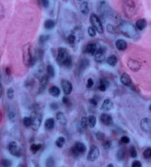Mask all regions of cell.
Segmentation results:
<instances>
[{
	"instance_id": "cell-1",
	"label": "cell",
	"mask_w": 151,
	"mask_h": 167,
	"mask_svg": "<svg viewBox=\"0 0 151 167\" xmlns=\"http://www.w3.org/2000/svg\"><path fill=\"white\" fill-rule=\"evenodd\" d=\"M116 28V31L122 33L125 37L132 38V39H137L139 38V32L137 29L131 23L122 21L119 24Z\"/></svg>"
},
{
	"instance_id": "cell-2",
	"label": "cell",
	"mask_w": 151,
	"mask_h": 167,
	"mask_svg": "<svg viewBox=\"0 0 151 167\" xmlns=\"http://www.w3.org/2000/svg\"><path fill=\"white\" fill-rule=\"evenodd\" d=\"M23 63L27 67H32L36 64L37 57H36L35 51L30 43L26 44L23 47L22 49Z\"/></svg>"
},
{
	"instance_id": "cell-3",
	"label": "cell",
	"mask_w": 151,
	"mask_h": 167,
	"mask_svg": "<svg viewBox=\"0 0 151 167\" xmlns=\"http://www.w3.org/2000/svg\"><path fill=\"white\" fill-rule=\"evenodd\" d=\"M56 61L61 66L70 68L72 66V58L66 48L60 47L57 50Z\"/></svg>"
},
{
	"instance_id": "cell-4",
	"label": "cell",
	"mask_w": 151,
	"mask_h": 167,
	"mask_svg": "<svg viewBox=\"0 0 151 167\" xmlns=\"http://www.w3.org/2000/svg\"><path fill=\"white\" fill-rule=\"evenodd\" d=\"M122 8L125 16L128 19L133 18L136 13V7L133 0H125Z\"/></svg>"
},
{
	"instance_id": "cell-5",
	"label": "cell",
	"mask_w": 151,
	"mask_h": 167,
	"mask_svg": "<svg viewBox=\"0 0 151 167\" xmlns=\"http://www.w3.org/2000/svg\"><path fill=\"white\" fill-rule=\"evenodd\" d=\"M89 20H90L91 27L96 30V32H99L100 34H103L104 32V27H103L102 22L100 18L95 13H91Z\"/></svg>"
},
{
	"instance_id": "cell-6",
	"label": "cell",
	"mask_w": 151,
	"mask_h": 167,
	"mask_svg": "<svg viewBox=\"0 0 151 167\" xmlns=\"http://www.w3.org/2000/svg\"><path fill=\"white\" fill-rule=\"evenodd\" d=\"M30 119H31V127L34 130H38L39 128L41 127L42 119H43V116L41 113L38 112V111H34L32 112L30 115Z\"/></svg>"
},
{
	"instance_id": "cell-7",
	"label": "cell",
	"mask_w": 151,
	"mask_h": 167,
	"mask_svg": "<svg viewBox=\"0 0 151 167\" xmlns=\"http://www.w3.org/2000/svg\"><path fill=\"white\" fill-rule=\"evenodd\" d=\"M86 151V147L83 142L78 141L71 148V152L74 157H79L80 155H83Z\"/></svg>"
},
{
	"instance_id": "cell-8",
	"label": "cell",
	"mask_w": 151,
	"mask_h": 167,
	"mask_svg": "<svg viewBox=\"0 0 151 167\" xmlns=\"http://www.w3.org/2000/svg\"><path fill=\"white\" fill-rule=\"evenodd\" d=\"M8 150L11 155L15 157H18V158L21 157V155L22 154V148L20 147V146H19L16 141H12L9 144Z\"/></svg>"
},
{
	"instance_id": "cell-9",
	"label": "cell",
	"mask_w": 151,
	"mask_h": 167,
	"mask_svg": "<svg viewBox=\"0 0 151 167\" xmlns=\"http://www.w3.org/2000/svg\"><path fill=\"white\" fill-rule=\"evenodd\" d=\"M100 156V149L96 145H91L87 155V160L90 162H94Z\"/></svg>"
},
{
	"instance_id": "cell-10",
	"label": "cell",
	"mask_w": 151,
	"mask_h": 167,
	"mask_svg": "<svg viewBox=\"0 0 151 167\" xmlns=\"http://www.w3.org/2000/svg\"><path fill=\"white\" fill-rule=\"evenodd\" d=\"M106 48L104 47H99L97 50L96 51L94 56V61H96L97 63H101L104 62L105 60H106Z\"/></svg>"
},
{
	"instance_id": "cell-11",
	"label": "cell",
	"mask_w": 151,
	"mask_h": 167,
	"mask_svg": "<svg viewBox=\"0 0 151 167\" xmlns=\"http://www.w3.org/2000/svg\"><path fill=\"white\" fill-rule=\"evenodd\" d=\"M127 66L132 72H139L141 68V63L135 59L129 58L127 61Z\"/></svg>"
},
{
	"instance_id": "cell-12",
	"label": "cell",
	"mask_w": 151,
	"mask_h": 167,
	"mask_svg": "<svg viewBox=\"0 0 151 167\" xmlns=\"http://www.w3.org/2000/svg\"><path fill=\"white\" fill-rule=\"evenodd\" d=\"M61 85L65 95H69L72 93V89H73V86H72V82L69 80H62L61 82Z\"/></svg>"
},
{
	"instance_id": "cell-13",
	"label": "cell",
	"mask_w": 151,
	"mask_h": 167,
	"mask_svg": "<svg viewBox=\"0 0 151 167\" xmlns=\"http://www.w3.org/2000/svg\"><path fill=\"white\" fill-rule=\"evenodd\" d=\"M140 127L143 131L147 133L151 132V119L150 118H144L141 120Z\"/></svg>"
},
{
	"instance_id": "cell-14",
	"label": "cell",
	"mask_w": 151,
	"mask_h": 167,
	"mask_svg": "<svg viewBox=\"0 0 151 167\" xmlns=\"http://www.w3.org/2000/svg\"><path fill=\"white\" fill-rule=\"evenodd\" d=\"M120 82L124 86H127V87H131L133 85V82H132L131 77L128 73H123L120 77Z\"/></svg>"
},
{
	"instance_id": "cell-15",
	"label": "cell",
	"mask_w": 151,
	"mask_h": 167,
	"mask_svg": "<svg viewBox=\"0 0 151 167\" xmlns=\"http://www.w3.org/2000/svg\"><path fill=\"white\" fill-rule=\"evenodd\" d=\"M49 79V77L47 74H44V75H43L41 77V79H40V85H39V91L40 94L42 93V92L44 91L46 87H47V85H48Z\"/></svg>"
},
{
	"instance_id": "cell-16",
	"label": "cell",
	"mask_w": 151,
	"mask_h": 167,
	"mask_svg": "<svg viewBox=\"0 0 151 167\" xmlns=\"http://www.w3.org/2000/svg\"><path fill=\"white\" fill-rule=\"evenodd\" d=\"M90 65V62H89V59L83 58L79 61L78 66V71L79 73H82L86 70V69L88 68Z\"/></svg>"
},
{
	"instance_id": "cell-17",
	"label": "cell",
	"mask_w": 151,
	"mask_h": 167,
	"mask_svg": "<svg viewBox=\"0 0 151 167\" xmlns=\"http://www.w3.org/2000/svg\"><path fill=\"white\" fill-rule=\"evenodd\" d=\"M99 47H100V44L97 43H90L86 47V52L90 54L91 55H94Z\"/></svg>"
},
{
	"instance_id": "cell-18",
	"label": "cell",
	"mask_w": 151,
	"mask_h": 167,
	"mask_svg": "<svg viewBox=\"0 0 151 167\" xmlns=\"http://www.w3.org/2000/svg\"><path fill=\"white\" fill-rule=\"evenodd\" d=\"M100 122H102L103 124L107 126H109L111 124H113V119L110 115L107 114H102L100 116Z\"/></svg>"
},
{
	"instance_id": "cell-19",
	"label": "cell",
	"mask_w": 151,
	"mask_h": 167,
	"mask_svg": "<svg viewBox=\"0 0 151 167\" xmlns=\"http://www.w3.org/2000/svg\"><path fill=\"white\" fill-rule=\"evenodd\" d=\"M113 108H114V103H113V102L110 99H106L103 101L102 107H101L102 110L109 111H111Z\"/></svg>"
},
{
	"instance_id": "cell-20",
	"label": "cell",
	"mask_w": 151,
	"mask_h": 167,
	"mask_svg": "<svg viewBox=\"0 0 151 167\" xmlns=\"http://www.w3.org/2000/svg\"><path fill=\"white\" fill-rule=\"evenodd\" d=\"M115 46L119 51H125L128 47V43L123 39L116 40Z\"/></svg>"
},
{
	"instance_id": "cell-21",
	"label": "cell",
	"mask_w": 151,
	"mask_h": 167,
	"mask_svg": "<svg viewBox=\"0 0 151 167\" xmlns=\"http://www.w3.org/2000/svg\"><path fill=\"white\" fill-rule=\"evenodd\" d=\"M147 25H148V23H147L146 19H139L136 21V27L139 31H142L146 28Z\"/></svg>"
},
{
	"instance_id": "cell-22",
	"label": "cell",
	"mask_w": 151,
	"mask_h": 167,
	"mask_svg": "<svg viewBox=\"0 0 151 167\" xmlns=\"http://www.w3.org/2000/svg\"><path fill=\"white\" fill-rule=\"evenodd\" d=\"M56 119L61 125L66 126L67 124V119L63 112H58L56 114Z\"/></svg>"
},
{
	"instance_id": "cell-23",
	"label": "cell",
	"mask_w": 151,
	"mask_h": 167,
	"mask_svg": "<svg viewBox=\"0 0 151 167\" xmlns=\"http://www.w3.org/2000/svg\"><path fill=\"white\" fill-rule=\"evenodd\" d=\"M109 85H110V83L108 80L105 79V78H101L100 81V86H99L98 89L100 90V91L104 92L106 91L107 88H108Z\"/></svg>"
},
{
	"instance_id": "cell-24",
	"label": "cell",
	"mask_w": 151,
	"mask_h": 167,
	"mask_svg": "<svg viewBox=\"0 0 151 167\" xmlns=\"http://www.w3.org/2000/svg\"><path fill=\"white\" fill-rule=\"evenodd\" d=\"M49 94L54 97H58L61 94V90L58 86H53L49 88Z\"/></svg>"
},
{
	"instance_id": "cell-25",
	"label": "cell",
	"mask_w": 151,
	"mask_h": 167,
	"mask_svg": "<svg viewBox=\"0 0 151 167\" xmlns=\"http://www.w3.org/2000/svg\"><path fill=\"white\" fill-rule=\"evenodd\" d=\"M55 127V120L53 118H49L45 121L44 128L47 130H51Z\"/></svg>"
},
{
	"instance_id": "cell-26",
	"label": "cell",
	"mask_w": 151,
	"mask_h": 167,
	"mask_svg": "<svg viewBox=\"0 0 151 167\" xmlns=\"http://www.w3.org/2000/svg\"><path fill=\"white\" fill-rule=\"evenodd\" d=\"M80 10H81V12L83 13V15H87L89 13V2L87 1H84L81 3V7H80Z\"/></svg>"
},
{
	"instance_id": "cell-27",
	"label": "cell",
	"mask_w": 151,
	"mask_h": 167,
	"mask_svg": "<svg viewBox=\"0 0 151 167\" xmlns=\"http://www.w3.org/2000/svg\"><path fill=\"white\" fill-rule=\"evenodd\" d=\"M106 62L108 65H109V66L114 67V66H116V65L117 64L118 59H117V57H116V56H115V55H111V56L108 57V58H107Z\"/></svg>"
},
{
	"instance_id": "cell-28",
	"label": "cell",
	"mask_w": 151,
	"mask_h": 167,
	"mask_svg": "<svg viewBox=\"0 0 151 167\" xmlns=\"http://www.w3.org/2000/svg\"><path fill=\"white\" fill-rule=\"evenodd\" d=\"M55 23L52 19H47L44 24V27L46 30H52L55 27Z\"/></svg>"
},
{
	"instance_id": "cell-29",
	"label": "cell",
	"mask_w": 151,
	"mask_h": 167,
	"mask_svg": "<svg viewBox=\"0 0 151 167\" xmlns=\"http://www.w3.org/2000/svg\"><path fill=\"white\" fill-rule=\"evenodd\" d=\"M65 143H66V139H65L64 136H60V137H58V139H56V141H55V145H56V147H58V148H63Z\"/></svg>"
},
{
	"instance_id": "cell-30",
	"label": "cell",
	"mask_w": 151,
	"mask_h": 167,
	"mask_svg": "<svg viewBox=\"0 0 151 167\" xmlns=\"http://www.w3.org/2000/svg\"><path fill=\"white\" fill-rule=\"evenodd\" d=\"M46 71H47V74L49 76V77L53 78L55 75V69L52 65H48L46 68Z\"/></svg>"
},
{
	"instance_id": "cell-31",
	"label": "cell",
	"mask_w": 151,
	"mask_h": 167,
	"mask_svg": "<svg viewBox=\"0 0 151 167\" xmlns=\"http://www.w3.org/2000/svg\"><path fill=\"white\" fill-rule=\"evenodd\" d=\"M88 122H89V126L91 128H94L96 125L97 118L94 115H90V116L88 117Z\"/></svg>"
},
{
	"instance_id": "cell-32",
	"label": "cell",
	"mask_w": 151,
	"mask_h": 167,
	"mask_svg": "<svg viewBox=\"0 0 151 167\" xmlns=\"http://www.w3.org/2000/svg\"><path fill=\"white\" fill-rule=\"evenodd\" d=\"M125 157V150L124 148H120L116 152V158L119 161L124 160Z\"/></svg>"
},
{
	"instance_id": "cell-33",
	"label": "cell",
	"mask_w": 151,
	"mask_h": 167,
	"mask_svg": "<svg viewBox=\"0 0 151 167\" xmlns=\"http://www.w3.org/2000/svg\"><path fill=\"white\" fill-rule=\"evenodd\" d=\"M41 148V144H32L30 146V151L32 152L33 154H36Z\"/></svg>"
},
{
	"instance_id": "cell-34",
	"label": "cell",
	"mask_w": 151,
	"mask_h": 167,
	"mask_svg": "<svg viewBox=\"0 0 151 167\" xmlns=\"http://www.w3.org/2000/svg\"><path fill=\"white\" fill-rule=\"evenodd\" d=\"M81 126L83 129H87L89 127V122H88V118L86 116H83L81 119Z\"/></svg>"
},
{
	"instance_id": "cell-35",
	"label": "cell",
	"mask_w": 151,
	"mask_h": 167,
	"mask_svg": "<svg viewBox=\"0 0 151 167\" xmlns=\"http://www.w3.org/2000/svg\"><path fill=\"white\" fill-rule=\"evenodd\" d=\"M35 85V81H34L33 79L31 77L27 78L24 82V86H25L26 88H32V86Z\"/></svg>"
},
{
	"instance_id": "cell-36",
	"label": "cell",
	"mask_w": 151,
	"mask_h": 167,
	"mask_svg": "<svg viewBox=\"0 0 151 167\" xmlns=\"http://www.w3.org/2000/svg\"><path fill=\"white\" fill-rule=\"evenodd\" d=\"M8 118L11 122H15L16 119V112L13 110H9L8 111Z\"/></svg>"
},
{
	"instance_id": "cell-37",
	"label": "cell",
	"mask_w": 151,
	"mask_h": 167,
	"mask_svg": "<svg viewBox=\"0 0 151 167\" xmlns=\"http://www.w3.org/2000/svg\"><path fill=\"white\" fill-rule=\"evenodd\" d=\"M49 39V35H41L39 37V44L41 45H44L46 42L48 41Z\"/></svg>"
},
{
	"instance_id": "cell-38",
	"label": "cell",
	"mask_w": 151,
	"mask_h": 167,
	"mask_svg": "<svg viewBox=\"0 0 151 167\" xmlns=\"http://www.w3.org/2000/svg\"><path fill=\"white\" fill-rule=\"evenodd\" d=\"M0 165L2 166L10 167L12 166V162L10 160H7V159H2V160L0 161Z\"/></svg>"
},
{
	"instance_id": "cell-39",
	"label": "cell",
	"mask_w": 151,
	"mask_h": 167,
	"mask_svg": "<svg viewBox=\"0 0 151 167\" xmlns=\"http://www.w3.org/2000/svg\"><path fill=\"white\" fill-rule=\"evenodd\" d=\"M66 41H67L69 44L73 46L74 44V43H75V41H76L75 35H73V34H71V35H69L67 37V38H66Z\"/></svg>"
},
{
	"instance_id": "cell-40",
	"label": "cell",
	"mask_w": 151,
	"mask_h": 167,
	"mask_svg": "<svg viewBox=\"0 0 151 167\" xmlns=\"http://www.w3.org/2000/svg\"><path fill=\"white\" fill-rule=\"evenodd\" d=\"M23 124L26 127H29L31 126V119L29 116H25L23 119Z\"/></svg>"
},
{
	"instance_id": "cell-41",
	"label": "cell",
	"mask_w": 151,
	"mask_h": 167,
	"mask_svg": "<svg viewBox=\"0 0 151 167\" xmlns=\"http://www.w3.org/2000/svg\"><path fill=\"white\" fill-rule=\"evenodd\" d=\"M143 156L145 159L151 158V147L145 149L143 152Z\"/></svg>"
},
{
	"instance_id": "cell-42",
	"label": "cell",
	"mask_w": 151,
	"mask_h": 167,
	"mask_svg": "<svg viewBox=\"0 0 151 167\" xmlns=\"http://www.w3.org/2000/svg\"><path fill=\"white\" fill-rule=\"evenodd\" d=\"M15 95L14 89L13 88H9L7 91V96L9 99H13Z\"/></svg>"
},
{
	"instance_id": "cell-43",
	"label": "cell",
	"mask_w": 151,
	"mask_h": 167,
	"mask_svg": "<svg viewBox=\"0 0 151 167\" xmlns=\"http://www.w3.org/2000/svg\"><path fill=\"white\" fill-rule=\"evenodd\" d=\"M130 155H131V158H136L137 157V151L134 146H131V148H130Z\"/></svg>"
},
{
	"instance_id": "cell-44",
	"label": "cell",
	"mask_w": 151,
	"mask_h": 167,
	"mask_svg": "<svg viewBox=\"0 0 151 167\" xmlns=\"http://www.w3.org/2000/svg\"><path fill=\"white\" fill-rule=\"evenodd\" d=\"M55 160L54 158H52V157H49L47 159V161H46V166L51 167V166H55Z\"/></svg>"
},
{
	"instance_id": "cell-45",
	"label": "cell",
	"mask_w": 151,
	"mask_h": 167,
	"mask_svg": "<svg viewBox=\"0 0 151 167\" xmlns=\"http://www.w3.org/2000/svg\"><path fill=\"white\" fill-rule=\"evenodd\" d=\"M96 138L97 140H100V141H104L105 138H106V136H105V133H103V132L97 131L96 132Z\"/></svg>"
},
{
	"instance_id": "cell-46",
	"label": "cell",
	"mask_w": 151,
	"mask_h": 167,
	"mask_svg": "<svg viewBox=\"0 0 151 167\" xmlns=\"http://www.w3.org/2000/svg\"><path fill=\"white\" fill-rule=\"evenodd\" d=\"M88 34L90 37H95L96 36V30L94 29L92 27H89L88 28Z\"/></svg>"
},
{
	"instance_id": "cell-47",
	"label": "cell",
	"mask_w": 151,
	"mask_h": 167,
	"mask_svg": "<svg viewBox=\"0 0 151 167\" xmlns=\"http://www.w3.org/2000/svg\"><path fill=\"white\" fill-rule=\"evenodd\" d=\"M44 69L45 68H44V65H39L36 72V74H37L36 76H40V74H41L42 73L44 72Z\"/></svg>"
},
{
	"instance_id": "cell-48",
	"label": "cell",
	"mask_w": 151,
	"mask_h": 167,
	"mask_svg": "<svg viewBox=\"0 0 151 167\" xmlns=\"http://www.w3.org/2000/svg\"><path fill=\"white\" fill-rule=\"evenodd\" d=\"M107 30H108L110 33H112V34L116 33V32H117L116 31V28L114 27L113 25H111V24H108V25L107 26Z\"/></svg>"
},
{
	"instance_id": "cell-49",
	"label": "cell",
	"mask_w": 151,
	"mask_h": 167,
	"mask_svg": "<svg viewBox=\"0 0 151 167\" xmlns=\"http://www.w3.org/2000/svg\"><path fill=\"white\" fill-rule=\"evenodd\" d=\"M62 102L64 103V105H66V106H70L71 105V102L69 100V98L66 97H64L62 98Z\"/></svg>"
},
{
	"instance_id": "cell-50",
	"label": "cell",
	"mask_w": 151,
	"mask_h": 167,
	"mask_svg": "<svg viewBox=\"0 0 151 167\" xmlns=\"http://www.w3.org/2000/svg\"><path fill=\"white\" fill-rule=\"evenodd\" d=\"M103 148L105 149H109L111 147V141H106L103 143Z\"/></svg>"
},
{
	"instance_id": "cell-51",
	"label": "cell",
	"mask_w": 151,
	"mask_h": 167,
	"mask_svg": "<svg viewBox=\"0 0 151 167\" xmlns=\"http://www.w3.org/2000/svg\"><path fill=\"white\" fill-rule=\"evenodd\" d=\"M121 142L122 143L125 144H129L131 140H130V138L128 137L127 136H123L121 137Z\"/></svg>"
},
{
	"instance_id": "cell-52",
	"label": "cell",
	"mask_w": 151,
	"mask_h": 167,
	"mask_svg": "<svg viewBox=\"0 0 151 167\" xmlns=\"http://www.w3.org/2000/svg\"><path fill=\"white\" fill-rule=\"evenodd\" d=\"M40 4L45 8H47L49 6V0H39Z\"/></svg>"
},
{
	"instance_id": "cell-53",
	"label": "cell",
	"mask_w": 151,
	"mask_h": 167,
	"mask_svg": "<svg viewBox=\"0 0 151 167\" xmlns=\"http://www.w3.org/2000/svg\"><path fill=\"white\" fill-rule=\"evenodd\" d=\"M4 17H5V8L3 5L0 4V21L3 19Z\"/></svg>"
},
{
	"instance_id": "cell-54",
	"label": "cell",
	"mask_w": 151,
	"mask_h": 167,
	"mask_svg": "<svg viewBox=\"0 0 151 167\" xmlns=\"http://www.w3.org/2000/svg\"><path fill=\"white\" fill-rule=\"evenodd\" d=\"M141 166H142V164H141V161H138V160L133 161V162H132V164H131L132 167H141Z\"/></svg>"
},
{
	"instance_id": "cell-55",
	"label": "cell",
	"mask_w": 151,
	"mask_h": 167,
	"mask_svg": "<svg viewBox=\"0 0 151 167\" xmlns=\"http://www.w3.org/2000/svg\"><path fill=\"white\" fill-rule=\"evenodd\" d=\"M98 99H96L95 97L91 98V99H89V103H90L91 105H94V106H97V104H98Z\"/></svg>"
},
{
	"instance_id": "cell-56",
	"label": "cell",
	"mask_w": 151,
	"mask_h": 167,
	"mask_svg": "<svg viewBox=\"0 0 151 167\" xmlns=\"http://www.w3.org/2000/svg\"><path fill=\"white\" fill-rule=\"evenodd\" d=\"M94 86V80L92 78H89L87 80V84H86V87L88 88H91Z\"/></svg>"
},
{
	"instance_id": "cell-57",
	"label": "cell",
	"mask_w": 151,
	"mask_h": 167,
	"mask_svg": "<svg viewBox=\"0 0 151 167\" xmlns=\"http://www.w3.org/2000/svg\"><path fill=\"white\" fill-rule=\"evenodd\" d=\"M58 107H58V104H57V103L52 102V103H51V104H50V108H51L52 111H56V110H58Z\"/></svg>"
},
{
	"instance_id": "cell-58",
	"label": "cell",
	"mask_w": 151,
	"mask_h": 167,
	"mask_svg": "<svg viewBox=\"0 0 151 167\" xmlns=\"http://www.w3.org/2000/svg\"><path fill=\"white\" fill-rule=\"evenodd\" d=\"M5 74H6L7 76L11 75V74H12V70H11L10 67L9 66L6 67V69H5Z\"/></svg>"
},
{
	"instance_id": "cell-59",
	"label": "cell",
	"mask_w": 151,
	"mask_h": 167,
	"mask_svg": "<svg viewBox=\"0 0 151 167\" xmlns=\"http://www.w3.org/2000/svg\"><path fill=\"white\" fill-rule=\"evenodd\" d=\"M2 85L0 84V98L2 97Z\"/></svg>"
},
{
	"instance_id": "cell-60",
	"label": "cell",
	"mask_w": 151,
	"mask_h": 167,
	"mask_svg": "<svg viewBox=\"0 0 151 167\" xmlns=\"http://www.w3.org/2000/svg\"><path fill=\"white\" fill-rule=\"evenodd\" d=\"M2 113L1 110H0V122H2Z\"/></svg>"
},
{
	"instance_id": "cell-61",
	"label": "cell",
	"mask_w": 151,
	"mask_h": 167,
	"mask_svg": "<svg viewBox=\"0 0 151 167\" xmlns=\"http://www.w3.org/2000/svg\"><path fill=\"white\" fill-rule=\"evenodd\" d=\"M108 166V167H113V166H114V165H113V164H108V166Z\"/></svg>"
},
{
	"instance_id": "cell-62",
	"label": "cell",
	"mask_w": 151,
	"mask_h": 167,
	"mask_svg": "<svg viewBox=\"0 0 151 167\" xmlns=\"http://www.w3.org/2000/svg\"><path fill=\"white\" fill-rule=\"evenodd\" d=\"M0 80H1V75H0Z\"/></svg>"
},
{
	"instance_id": "cell-63",
	"label": "cell",
	"mask_w": 151,
	"mask_h": 167,
	"mask_svg": "<svg viewBox=\"0 0 151 167\" xmlns=\"http://www.w3.org/2000/svg\"><path fill=\"white\" fill-rule=\"evenodd\" d=\"M78 1H82V0H78Z\"/></svg>"
},
{
	"instance_id": "cell-64",
	"label": "cell",
	"mask_w": 151,
	"mask_h": 167,
	"mask_svg": "<svg viewBox=\"0 0 151 167\" xmlns=\"http://www.w3.org/2000/svg\"></svg>"
}]
</instances>
